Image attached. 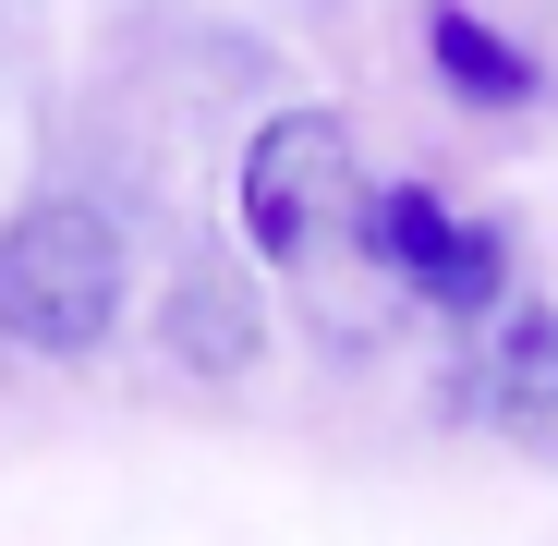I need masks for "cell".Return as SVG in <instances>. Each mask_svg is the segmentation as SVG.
Masks as SVG:
<instances>
[{
  "label": "cell",
  "mask_w": 558,
  "mask_h": 546,
  "mask_svg": "<svg viewBox=\"0 0 558 546\" xmlns=\"http://www.w3.org/2000/svg\"><path fill=\"white\" fill-rule=\"evenodd\" d=\"M122 292H134V255H122V219L110 207L37 195V207L0 219V340H13V352L85 364L122 328Z\"/></svg>",
  "instance_id": "obj_1"
},
{
  "label": "cell",
  "mask_w": 558,
  "mask_h": 546,
  "mask_svg": "<svg viewBox=\"0 0 558 546\" xmlns=\"http://www.w3.org/2000/svg\"><path fill=\"white\" fill-rule=\"evenodd\" d=\"M364 146H352V122L340 110H279V122H255V146H243V182H231V219H243V255H267V267H340L352 243H364Z\"/></svg>",
  "instance_id": "obj_2"
},
{
  "label": "cell",
  "mask_w": 558,
  "mask_h": 546,
  "mask_svg": "<svg viewBox=\"0 0 558 546\" xmlns=\"http://www.w3.org/2000/svg\"><path fill=\"white\" fill-rule=\"evenodd\" d=\"M352 255H377L389 267V292L425 304L437 328H486L510 304V231L474 219V207H449L437 182H377L364 195V243Z\"/></svg>",
  "instance_id": "obj_3"
},
{
  "label": "cell",
  "mask_w": 558,
  "mask_h": 546,
  "mask_svg": "<svg viewBox=\"0 0 558 546\" xmlns=\"http://www.w3.org/2000/svg\"><path fill=\"white\" fill-rule=\"evenodd\" d=\"M474 413L522 449H558V304H498L474 328Z\"/></svg>",
  "instance_id": "obj_4"
},
{
  "label": "cell",
  "mask_w": 558,
  "mask_h": 546,
  "mask_svg": "<svg viewBox=\"0 0 558 546\" xmlns=\"http://www.w3.org/2000/svg\"><path fill=\"white\" fill-rule=\"evenodd\" d=\"M255 352H267V316L243 292V267L231 255H195L170 280V364H182V377H243Z\"/></svg>",
  "instance_id": "obj_5"
},
{
  "label": "cell",
  "mask_w": 558,
  "mask_h": 546,
  "mask_svg": "<svg viewBox=\"0 0 558 546\" xmlns=\"http://www.w3.org/2000/svg\"><path fill=\"white\" fill-rule=\"evenodd\" d=\"M425 49H437V85L461 110H534L546 98V73L522 37H498L486 13H461V0H425Z\"/></svg>",
  "instance_id": "obj_6"
}]
</instances>
